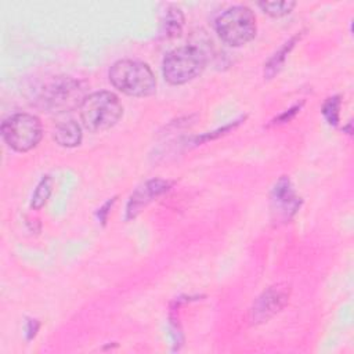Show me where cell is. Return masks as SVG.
<instances>
[{
	"instance_id": "obj_1",
	"label": "cell",
	"mask_w": 354,
	"mask_h": 354,
	"mask_svg": "<svg viewBox=\"0 0 354 354\" xmlns=\"http://www.w3.org/2000/svg\"><path fill=\"white\" fill-rule=\"evenodd\" d=\"M111 84L130 97H148L156 91V77L148 64L137 59H119L109 68Z\"/></svg>"
},
{
	"instance_id": "obj_2",
	"label": "cell",
	"mask_w": 354,
	"mask_h": 354,
	"mask_svg": "<svg viewBox=\"0 0 354 354\" xmlns=\"http://www.w3.org/2000/svg\"><path fill=\"white\" fill-rule=\"evenodd\" d=\"M83 126L93 133H101L113 127L123 115L119 97L111 91H94L87 94L79 106Z\"/></svg>"
},
{
	"instance_id": "obj_3",
	"label": "cell",
	"mask_w": 354,
	"mask_h": 354,
	"mask_svg": "<svg viewBox=\"0 0 354 354\" xmlns=\"http://www.w3.org/2000/svg\"><path fill=\"white\" fill-rule=\"evenodd\" d=\"M214 28L225 44L239 47L254 39L257 32L256 15L246 6H232L217 17Z\"/></svg>"
},
{
	"instance_id": "obj_4",
	"label": "cell",
	"mask_w": 354,
	"mask_h": 354,
	"mask_svg": "<svg viewBox=\"0 0 354 354\" xmlns=\"http://www.w3.org/2000/svg\"><path fill=\"white\" fill-rule=\"evenodd\" d=\"M206 65L205 53L196 46H181L171 50L163 59L162 73L167 83L180 86L202 73Z\"/></svg>"
},
{
	"instance_id": "obj_5",
	"label": "cell",
	"mask_w": 354,
	"mask_h": 354,
	"mask_svg": "<svg viewBox=\"0 0 354 354\" xmlns=\"http://www.w3.org/2000/svg\"><path fill=\"white\" fill-rule=\"evenodd\" d=\"M86 95L83 82L69 76H57L41 88L39 102L47 112L59 113L80 106Z\"/></svg>"
},
{
	"instance_id": "obj_6",
	"label": "cell",
	"mask_w": 354,
	"mask_h": 354,
	"mask_svg": "<svg viewBox=\"0 0 354 354\" xmlns=\"http://www.w3.org/2000/svg\"><path fill=\"white\" fill-rule=\"evenodd\" d=\"M1 137L6 144L17 152L33 149L43 137V124L32 113H14L1 123Z\"/></svg>"
},
{
	"instance_id": "obj_7",
	"label": "cell",
	"mask_w": 354,
	"mask_h": 354,
	"mask_svg": "<svg viewBox=\"0 0 354 354\" xmlns=\"http://www.w3.org/2000/svg\"><path fill=\"white\" fill-rule=\"evenodd\" d=\"M289 300V288L286 285H274L266 289L253 303L250 310L252 324L267 322L278 314Z\"/></svg>"
},
{
	"instance_id": "obj_8",
	"label": "cell",
	"mask_w": 354,
	"mask_h": 354,
	"mask_svg": "<svg viewBox=\"0 0 354 354\" xmlns=\"http://www.w3.org/2000/svg\"><path fill=\"white\" fill-rule=\"evenodd\" d=\"M301 206V198L296 195L289 177L282 176L271 191V207L277 217L290 220Z\"/></svg>"
},
{
	"instance_id": "obj_9",
	"label": "cell",
	"mask_w": 354,
	"mask_h": 354,
	"mask_svg": "<svg viewBox=\"0 0 354 354\" xmlns=\"http://www.w3.org/2000/svg\"><path fill=\"white\" fill-rule=\"evenodd\" d=\"M173 185V181L153 178L138 187L130 196L126 207V220H131L137 217V214L155 198L160 196L166 191H169Z\"/></svg>"
},
{
	"instance_id": "obj_10",
	"label": "cell",
	"mask_w": 354,
	"mask_h": 354,
	"mask_svg": "<svg viewBox=\"0 0 354 354\" xmlns=\"http://www.w3.org/2000/svg\"><path fill=\"white\" fill-rule=\"evenodd\" d=\"M53 138L54 141L64 148H75L77 145H80L82 138H83V133H82V127L80 124L73 120H65L58 123L54 127L53 131Z\"/></svg>"
},
{
	"instance_id": "obj_11",
	"label": "cell",
	"mask_w": 354,
	"mask_h": 354,
	"mask_svg": "<svg viewBox=\"0 0 354 354\" xmlns=\"http://www.w3.org/2000/svg\"><path fill=\"white\" fill-rule=\"evenodd\" d=\"M304 30L297 32L296 35H293L288 41H285L282 44V47L267 61V64L264 65V77L266 79H272L283 66L288 55L290 54V51L293 50V47L296 46L297 41H300V39L303 37Z\"/></svg>"
},
{
	"instance_id": "obj_12",
	"label": "cell",
	"mask_w": 354,
	"mask_h": 354,
	"mask_svg": "<svg viewBox=\"0 0 354 354\" xmlns=\"http://www.w3.org/2000/svg\"><path fill=\"white\" fill-rule=\"evenodd\" d=\"M184 14L181 11V8L171 6L169 7V10L165 14V19H163V32L167 37L173 39V37H178L183 32V26H184Z\"/></svg>"
},
{
	"instance_id": "obj_13",
	"label": "cell",
	"mask_w": 354,
	"mask_h": 354,
	"mask_svg": "<svg viewBox=\"0 0 354 354\" xmlns=\"http://www.w3.org/2000/svg\"><path fill=\"white\" fill-rule=\"evenodd\" d=\"M53 185H54V181H53L51 176H43V178L39 181V184L36 185V188L33 191V195L30 199L32 209L39 210L47 203V201L53 192Z\"/></svg>"
},
{
	"instance_id": "obj_14",
	"label": "cell",
	"mask_w": 354,
	"mask_h": 354,
	"mask_svg": "<svg viewBox=\"0 0 354 354\" xmlns=\"http://www.w3.org/2000/svg\"><path fill=\"white\" fill-rule=\"evenodd\" d=\"M296 1L292 0H286V1H259L257 6L259 8L272 17V18H281L285 17L288 14H290L293 11V8L296 7Z\"/></svg>"
},
{
	"instance_id": "obj_15",
	"label": "cell",
	"mask_w": 354,
	"mask_h": 354,
	"mask_svg": "<svg viewBox=\"0 0 354 354\" xmlns=\"http://www.w3.org/2000/svg\"><path fill=\"white\" fill-rule=\"evenodd\" d=\"M340 105H342V98H340V95L329 97V98L324 102V105H322L321 112H322L325 120H326L330 126H337V123H339Z\"/></svg>"
},
{
	"instance_id": "obj_16",
	"label": "cell",
	"mask_w": 354,
	"mask_h": 354,
	"mask_svg": "<svg viewBox=\"0 0 354 354\" xmlns=\"http://www.w3.org/2000/svg\"><path fill=\"white\" fill-rule=\"evenodd\" d=\"M301 106H303V102L293 105L292 108H289L288 111H285L283 113H281L278 118H275V119L271 122V124H282V123H286V122L292 120V119L296 116V113L301 109Z\"/></svg>"
},
{
	"instance_id": "obj_17",
	"label": "cell",
	"mask_w": 354,
	"mask_h": 354,
	"mask_svg": "<svg viewBox=\"0 0 354 354\" xmlns=\"http://www.w3.org/2000/svg\"><path fill=\"white\" fill-rule=\"evenodd\" d=\"M115 199H116V198H112V201H108L101 209H98V210H100V212H98V218L101 220L102 224H105V221H106V218H108V213H109L108 209L112 207V205L115 203Z\"/></svg>"
},
{
	"instance_id": "obj_18",
	"label": "cell",
	"mask_w": 354,
	"mask_h": 354,
	"mask_svg": "<svg viewBox=\"0 0 354 354\" xmlns=\"http://www.w3.org/2000/svg\"><path fill=\"white\" fill-rule=\"evenodd\" d=\"M35 322H36L35 319H33V321H29V328H28V332H26V333H28V339H32V337L36 335V330L39 329V322L33 326Z\"/></svg>"
}]
</instances>
